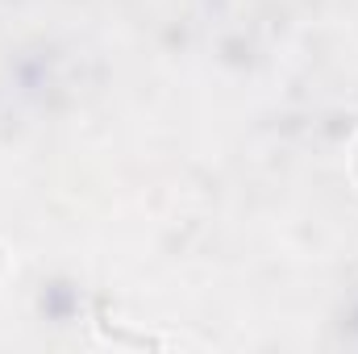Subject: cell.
<instances>
[{
    "label": "cell",
    "instance_id": "6da1fadb",
    "mask_svg": "<svg viewBox=\"0 0 358 354\" xmlns=\"http://www.w3.org/2000/svg\"><path fill=\"white\" fill-rule=\"evenodd\" d=\"M350 176H355V183H358V142H355V155H350Z\"/></svg>",
    "mask_w": 358,
    "mask_h": 354
}]
</instances>
